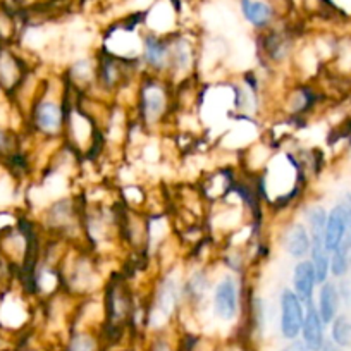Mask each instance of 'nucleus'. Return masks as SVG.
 <instances>
[{"instance_id":"obj_29","label":"nucleus","mask_w":351,"mask_h":351,"mask_svg":"<svg viewBox=\"0 0 351 351\" xmlns=\"http://www.w3.org/2000/svg\"><path fill=\"white\" fill-rule=\"evenodd\" d=\"M104 351H136L130 344H110V346L104 348Z\"/></svg>"},{"instance_id":"obj_6","label":"nucleus","mask_w":351,"mask_h":351,"mask_svg":"<svg viewBox=\"0 0 351 351\" xmlns=\"http://www.w3.org/2000/svg\"><path fill=\"white\" fill-rule=\"evenodd\" d=\"M106 263V260L97 256L86 246L71 245L59 265L62 289L77 300L100 295L112 274L107 272Z\"/></svg>"},{"instance_id":"obj_19","label":"nucleus","mask_w":351,"mask_h":351,"mask_svg":"<svg viewBox=\"0 0 351 351\" xmlns=\"http://www.w3.org/2000/svg\"><path fill=\"white\" fill-rule=\"evenodd\" d=\"M289 288L295 291V295L302 300L305 306L313 303L317 288H319V281H317L315 269H313L312 262L308 258H302L295 262L291 269V286Z\"/></svg>"},{"instance_id":"obj_16","label":"nucleus","mask_w":351,"mask_h":351,"mask_svg":"<svg viewBox=\"0 0 351 351\" xmlns=\"http://www.w3.org/2000/svg\"><path fill=\"white\" fill-rule=\"evenodd\" d=\"M169 59H171L169 36H160L148 32L145 33L140 59H138L143 73L167 77Z\"/></svg>"},{"instance_id":"obj_7","label":"nucleus","mask_w":351,"mask_h":351,"mask_svg":"<svg viewBox=\"0 0 351 351\" xmlns=\"http://www.w3.org/2000/svg\"><path fill=\"white\" fill-rule=\"evenodd\" d=\"M217 271L214 288H212L205 310L210 313L212 320L219 327H226L229 330L231 334L229 337L238 336L243 317H245L250 281L248 278H241V276L224 271L219 265Z\"/></svg>"},{"instance_id":"obj_12","label":"nucleus","mask_w":351,"mask_h":351,"mask_svg":"<svg viewBox=\"0 0 351 351\" xmlns=\"http://www.w3.org/2000/svg\"><path fill=\"white\" fill-rule=\"evenodd\" d=\"M169 73L167 80L174 86L198 76V56H200V47L191 36L174 33L169 35Z\"/></svg>"},{"instance_id":"obj_28","label":"nucleus","mask_w":351,"mask_h":351,"mask_svg":"<svg viewBox=\"0 0 351 351\" xmlns=\"http://www.w3.org/2000/svg\"><path fill=\"white\" fill-rule=\"evenodd\" d=\"M12 274H14V272H12L11 269H9L8 265H5V263L2 262V260H0V285L4 286L5 282H8V279L11 278Z\"/></svg>"},{"instance_id":"obj_23","label":"nucleus","mask_w":351,"mask_h":351,"mask_svg":"<svg viewBox=\"0 0 351 351\" xmlns=\"http://www.w3.org/2000/svg\"><path fill=\"white\" fill-rule=\"evenodd\" d=\"M239 9L245 21L258 32H267L274 23V8L265 0H239Z\"/></svg>"},{"instance_id":"obj_33","label":"nucleus","mask_w":351,"mask_h":351,"mask_svg":"<svg viewBox=\"0 0 351 351\" xmlns=\"http://www.w3.org/2000/svg\"><path fill=\"white\" fill-rule=\"evenodd\" d=\"M0 45H2V43H0Z\"/></svg>"},{"instance_id":"obj_31","label":"nucleus","mask_w":351,"mask_h":351,"mask_svg":"<svg viewBox=\"0 0 351 351\" xmlns=\"http://www.w3.org/2000/svg\"><path fill=\"white\" fill-rule=\"evenodd\" d=\"M4 351H33V350H32V348L25 346V344H14V346L5 348Z\"/></svg>"},{"instance_id":"obj_1","label":"nucleus","mask_w":351,"mask_h":351,"mask_svg":"<svg viewBox=\"0 0 351 351\" xmlns=\"http://www.w3.org/2000/svg\"><path fill=\"white\" fill-rule=\"evenodd\" d=\"M255 184L265 208L272 212H291L305 202L308 176L296 150L278 147Z\"/></svg>"},{"instance_id":"obj_25","label":"nucleus","mask_w":351,"mask_h":351,"mask_svg":"<svg viewBox=\"0 0 351 351\" xmlns=\"http://www.w3.org/2000/svg\"><path fill=\"white\" fill-rule=\"evenodd\" d=\"M351 274L350 243L344 239L334 252H330V279L339 281Z\"/></svg>"},{"instance_id":"obj_21","label":"nucleus","mask_w":351,"mask_h":351,"mask_svg":"<svg viewBox=\"0 0 351 351\" xmlns=\"http://www.w3.org/2000/svg\"><path fill=\"white\" fill-rule=\"evenodd\" d=\"M140 351H183L184 330L180 326L147 332L141 337Z\"/></svg>"},{"instance_id":"obj_8","label":"nucleus","mask_w":351,"mask_h":351,"mask_svg":"<svg viewBox=\"0 0 351 351\" xmlns=\"http://www.w3.org/2000/svg\"><path fill=\"white\" fill-rule=\"evenodd\" d=\"M35 222L47 238H57L69 245L84 246L80 193H69L50 200L40 208Z\"/></svg>"},{"instance_id":"obj_14","label":"nucleus","mask_w":351,"mask_h":351,"mask_svg":"<svg viewBox=\"0 0 351 351\" xmlns=\"http://www.w3.org/2000/svg\"><path fill=\"white\" fill-rule=\"evenodd\" d=\"M305 310L306 306L289 286L281 288L278 295V330L282 341L298 339L305 320Z\"/></svg>"},{"instance_id":"obj_3","label":"nucleus","mask_w":351,"mask_h":351,"mask_svg":"<svg viewBox=\"0 0 351 351\" xmlns=\"http://www.w3.org/2000/svg\"><path fill=\"white\" fill-rule=\"evenodd\" d=\"M176 116V86L164 76L143 73L136 81L131 117L148 134H167Z\"/></svg>"},{"instance_id":"obj_32","label":"nucleus","mask_w":351,"mask_h":351,"mask_svg":"<svg viewBox=\"0 0 351 351\" xmlns=\"http://www.w3.org/2000/svg\"><path fill=\"white\" fill-rule=\"evenodd\" d=\"M42 351H60V346H47Z\"/></svg>"},{"instance_id":"obj_4","label":"nucleus","mask_w":351,"mask_h":351,"mask_svg":"<svg viewBox=\"0 0 351 351\" xmlns=\"http://www.w3.org/2000/svg\"><path fill=\"white\" fill-rule=\"evenodd\" d=\"M184 260L174 267L155 272L145 295V334L180 326L184 306Z\"/></svg>"},{"instance_id":"obj_18","label":"nucleus","mask_w":351,"mask_h":351,"mask_svg":"<svg viewBox=\"0 0 351 351\" xmlns=\"http://www.w3.org/2000/svg\"><path fill=\"white\" fill-rule=\"evenodd\" d=\"M106 346L99 327L73 324L60 343V351H104Z\"/></svg>"},{"instance_id":"obj_15","label":"nucleus","mask_w":351,"mask_h":351,"mask_svg":"<svg viewBox=\"0 0 351 351\" xmlns=\"http://www.w3.org/2000/svg\"><path fill=\"white\" fill-rule=\"evenodd\" d=\"M278 245L291 260L308 258L312 236L302 219L288 217L278 231Z\"/></svg>"},{"instance_id":"obj_22","label":"nucleus","mask_w":351,"mask_h":351,"mask_svg":"<svg viewBox=\"0 0 351 351\" xmlns=\"http://www.w3.org/2000/svg\"><path fill=\"white\" fill-rule=\"evenodd\" d=\"M300 339L305 343V346L310 351H319L327 341V326L322 320V317L319 315V312H317L315 303L306 305L305 320H303Z\"/></svg>"},{"instance_id":"obj_27","label":"nucleus","mask_w":351,"mask_h":351,"mask_svg":"<svg viewBox=\"0 0 351 351\" xmlns=\"http://www.w3.org/2000/svg\"><path fill=\"white\" fill-rule=\"evenodd\" d=\"M279 351H310V350L305 346V343H303V341L298 337V339L285 341V344L279 348Z\"/></svg>"},{"instance_id":"obj_24","label":"nucleus","mask_w":351,"mask_h":351,"mask_svg":"<svg viewBox=\"0 0 351 351\" xmlns=\"http://www.w3.org/2000/svg\"><path fill=\"white\" fill-rule=\"evenodd\" d=\"M329 339L341 350L351 348V315L341 312L332 322L329 324Z\"/></svg>"},{"instance_id":"obj_5","label":"nucleus","mask_w":351,"mask_h":351,"mask_svg":"<svg viewBox=\"0 0 351 351\" xmlns=\"http://www.w3.org/2000/svg\"><path fill=\"white\" fill-rule=\"evenodd\" d=\"M145 295V293H143ZM143 295L138 293L123 272H112L102 291L104 326L102 336L107 346L128 344L131 341V324L134 310Z\"/></svg>"},{"instance_id":"obj_9","label":"nucleus","mask_w":351,"mask_h":351,"mask_svg":"<svg viewBox=\"0 0 351 351\" xmlns=\"http://www.w3.org/2000/svg\"><path fill=\"white\" fill-rule=\"evenodd\" d=\"M40 303L23 288L5 286L0 293V334L8 339L25 337L35 329Z\"/></svg>"},{"instance_id":"obj_26","label":"nucleus","mask_w":351,"mask_h":351,"mask_svg":"<svg viewBox=\"0 0 351 351\" xmlns=\"http://www.w3.org/2000/svg\"><path fill=\"white\" fill-rule=\"evenodd\" d=\"M337 288H339V296H341V305L351 308V282L350 279L344 278L337 281Z\"/></svg>"},{"instance_id":"obj_10","label":"nucleus","mask_w":351,"mask_h":351,"mask_svg":"<svg viewBox=\"0 0 351 351\" xmlns=\"http://www.w3.org/2000/svg\"><path fill=\"white\" fill-rule=\"evenodd\" d=\"M141 74H143V69L140 66V60L121 59V57L110 56L100 50L97 52L95 86L92 93H86V95H95L99 99L114 102L119 93L136 83Z\"/></svg>"},{"instance_id":"obj_11","label":"nucleus","mask_w":351,"mask_h":351,"mask_svg":"<svg viewBox=\"0 0 351 351\" xmlns=\"http://www.w3.org/2000/svg\"><path fill=\"white\" fill-rule=\"evenodd\" d=\"M296 49L298 43L291 33L269 28L267 32H262L256 45L258 64L262 69L271 73H289Z\"/></svg>"},{"instance_id":"obj_17","label":"nucleus","mask_w":351,"mask_h":351,"mask_svg":"<svg viewBox=\"0 0 351 351\" xmlns=\"http://www.w3.org/2000/svg\"><path fill=\"white\" fill-rule=\"evenodd\" d=\"M60 73H62L67 86L76 95L92 93L97 76V52L93 56H83L73 59L60 69Z\"/></svg>"},{"instance_id":"obj_13","label":"nucleus","mask_w":351,"mask_h":351,"mask_svg":"<svg viewBox=\"0 0 351 351\" xmlns=\"http://www.w3.org/2000/svg\"><path fill=\"white\" fill-rule=\"evenodd\" d=\"M38 62L28 59L16 45H0V93L8 102Z\"/></svg>"},{"instance_id":"obj_2","label":"nucleus","mask_w":351,"mask_h":351,"mask_svg":"<svg viewBox=\"0 0 351 351\" xmlns=\"http://www.w3.org/2000/svg\"><path fill=\"white\" fill-rule=\"evenodd\" d=\"M71 88L60 71L45 74L42 90L26 116V136L38 143H62Z\"/></svg>"},{"instance_id":"obj_20","label":"nucleus","mask_w":351,"mask_h":351,"mask_svg":"<svg viewBox=\"0 0 351 351\" xmlns=\"http://www.w3.org/2000/svg\"><path fill=\"white\" fill-rule=\"evenodd\" d=\"M313 303H315V308L317 312H319V315L322 317L326 326L329 327V324L339 315L341 308H343V305H341L337 281H334V279H327L326 282L319 285Z\"/></svg>"},{"instance_id":"obj_30","label":"nucleus","mask_w":351,"mask_h":351,"mask_svg":"<svg viewBox=\"0 0 351 351\" xmlns=\"http://www.w3.org/2000/svg\"><path fill=\"white\" fill-rule=\"evenodd\" d=\"M319 351H343V350H341L339 346H336V344H334L332 341H330L329 337H327V341H326V343H324V346L320 348Z\"/></svg>"}]
</instances>
